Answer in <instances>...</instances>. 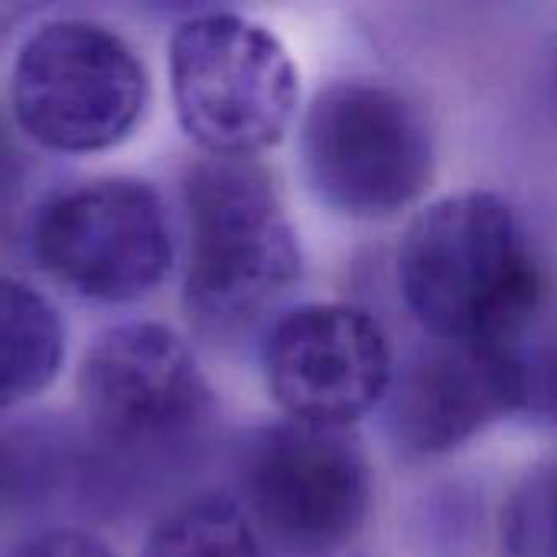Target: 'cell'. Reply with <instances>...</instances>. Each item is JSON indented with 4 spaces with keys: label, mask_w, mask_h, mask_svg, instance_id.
Returning a JSON list of instances; mask_svg holds the SVG:
<instances>
[{
    "label": "cell",
    "mask_w": 557,
    "mask_h": 557,
    "mask_svg": "<svg viewBox=\"0 0 557 557\" xmlns=\"http://www.w3.org/2000/svg\"><path fill=\"white\" fill-rule=\"evenodd\" d=\"M313 196L346 219H392L424 196L437 150L424 108L401 88L339 78L320 88L300 124Z\"/></svg>",
    "instance_id": "277c9868"
},
{
    "label": "cell",
    "mask_w": 557,
    "mask_h": 557,
    "mask_svg": "<svg viewBox=\"0 0 557 557\" xmlns=\"http://www.w3.org/2000/svg\"><path fill=\"white\" fill-rule=\"evenodd\" d=\"M242 493L261 535L297 555H326L366 525L372 470L352 431L281 421L245 444Z\"/></svg>",
    "instance_id": "52a82bcc"
},
{
    "label": "cell",
    "mask_w": 557,
    "mask_h": 557,
    "mask_svg": "<svg viewBox=\"0 0 557 557\" xmlns=\"http://www.w3.org/2000/svg\"><path fill=\"white\" fill-rule=\"evenodd\" d=\"M529 388L512 346L428 339L395 366L388 434L411 457H441L525 408Z\"/></svg>",
    "instance_id": "30bf717a"
},
{
    "label": "cell",
    "mask_w": 557,
    "mask_h": 557,
    "mask_svg": "<svg viewBox=\"0 0 557 557\" xmlns=\"http://www.w3.org/2000/svg\"><path fill=\"white\" fill-rule=\"evenodd\" d=\"M503 557H557V457L522 476L503 506Z\"/></svg>",
    "instance_id": "4fadbf2b"
},
{
    "label": "cell",
    "mask_w": 557,
    "mask_h": 557,
    "mask_svg": "<svg viewBox=\"0 0 557 557\" xmlns=\"http://www.w3.org/2000/svg\"><path fill=\"white\" fill-rule=\"evenodd\" d=\"M264 382L287 421L349 431L392 392L395 356L382 323L352 304H300L264 339Z\"/></svg>",
    "instance_id": "9c48e42d"
},
{
    "label": "cell",
    "mask_w": 557,
    "mask_h": 557,
    "mask_svg": "<svg viewBox=\"0 0 557 557\" xmlns=\"http://www.w3.org/2000/svg\"><path fill=\"white\" fill-rule=\"evenodd\" d=\"M65 362V323L36 287L0 274V414L42 395Z\"/></svg>",
    "instance_id": "8fae6325"
},
{
    "label": "cell",
    "mask_w": 557,
    "mask_h": 557,
    "mask_svg": "<svg viewBox=\"0 0 557 557\" xmlns=\"http://www.w3.org/2000/svg\"><path fill=\"white\" fill-rule=\"evenodd\" d=\"M52 437L23 428H0V519L39 499L59 476Z\"/></svg>",
    "instance_id": "5bb4252c"
},
{
    "label": "cell",
    "mask_w": 557,
    "mask_h": 557,
    "mask_svg": "<svg viewBox=\"0 0 557 557\" xmlns=\"http://www.w3.org/2000/svg\"><path fill=\"white\" fill-rule=\"evenodd\" d=\"M78 398L91 434L134 454L183 444L212 418V388L196 352L153 320L108 326L88 346Z\"/></svg>",
    "instance_id": "ba28073f"
},
{
    "label": "cell",
    "mask_w": 557,
    "mask_h": 557,
    "mask_svg": "<svg viewBox=\"0 0 557 557\" xmlns=\"http://www.w3.org/2000/svg\"><path fill=\"white\" fill-rule=\"evenodd\" d=\"M150 78L137 49L95 20L36 26L10 69V111L23 137L55 153H101L134 134Z\"/></svg>",
    "instance_id": "5b68a950"
},
{
    "label": "cell",
    "mask_w": 557,
    "mask_h": 557,
    "mask_svg": "<svg viewBox=\"0 0 557 557\" xmlns=\"http://www.w3.org/2000/svg\"><path fill=\"white\" fill-rule=\"evenodd\" d=\"M13 16H16V10H13V7H0V33L10 26V20H13Z\"/></svg>",
    "instance_id": "e0dca14e"
},
{
    "label": "cell",
    "mask_w": 557,
    "mask_h": 557,
    "mask_svg": "<svg viewBox=\"0 0 557 557\" xmlns=\"http://www.w3.org/2000/svg\"><path fill=\"white\" fill-rule=\"evenodd\" d=\"M170 95L186 137L219 160H255L281 144L297 101L300 72L268 26L206 10L186 16L166 46Z\"/></svg>",
    "instance_id": "3957f363"
},
{
    "label": "cell",
    "mask_w": 557,
    "mask_h": 557,
    "mask_svg": "<svg viewBox=\"0 0 557 557\" xmlns=\"http://www.w3.org/2000/svg\"><path fill=\"white\" fill-rule=\"evenodd\" d=\"M140 557H268V548L242 503L199 496L170 509L150 529Z\"/></svg>",
    "instance_id": "7c38bea8"
},
{
    "label": "cell",
    "mask_w": 557,
    "mask_h": 557,
    "mask_svg": "<svg viewBox=\"0 0 557 557\" xmlns=\"http://www.w3.org/2000/svg\"><path fill=\"white\" fill-rule=\"evenodd\" d=\"M39 268L98 304H134L153 294L176 261L170 209L137 176H91L46 196L29 222Z\"/></svg>",
    "instance_id": "8992f818"
},
{
    "label": "cell",
    "mask_w": 557,
    "mask_h": 557,
    "mask_svg": "<svg viewBox=\"0 0 557 557\" xmlns=\"http://www.w3.org/2000/svg\"><path fill=\"white\" fill-rule=\"evenodd\" d=\"M7 557H117L101 539L78 529H49L20 542Z\"/></svg>",
    "instance_id": "9a60e30c"
},
{
    "label": "cell",
    "mask_w": 557,
    "mask_h": 557,
    "mask_svg": "<svg viewBox=\"0 0 557 557\" xmlns=\"http://www.w3.org/2000/svg\"><path fill=\"white\" fill-rule=\"evenodd\" d=\"M183 310L206 336H232L300 277V242L271 173L202 157L186 170Z\"/></svg>",
    "instance_id": "7a4b0ae2"
},
{
    "label": "cell",
    "mask_w": 557,
    "mask_h": 557,
    "mask_svg": "<svg viewBox=\"0 0 557 557\" xmlns=\"http://www.w3.org/2000/svg\"><path fill=\"white\" fill-rule=\"evenodd\" d=\"M398 290L431 339L512 346L542 304V268L516 209L486 189L424 206L398 245Z\"/></svg>",
    "instance_id": "6da1fadb"
},
{
    "label": "cell",
    "mask_w": 557,
    "mask_h": 557,
    "mask_svg": "<svg viewBox=\"0 0 557 557\" xmlns=\"http://www.w3.org/2000/svg\"><path fill=\"white\" fill-rule=\"evenodd\" d=\"M26 176H29L26 153L13 137V131L7 127V121L0 117V219H7L16 209L26 189Z\"/></svg>",
    "instance_id": "2e32d148"
}]
</instances>
